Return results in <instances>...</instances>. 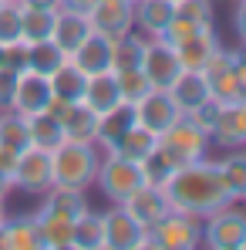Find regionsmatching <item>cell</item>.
Returning <instances> with one entry per match:
<instances>
[{
	"mask_svg": "<svg viewBox=\"0 0 246 250\" xmlns=\"http://www.w3.org/2000/svg\"><path fill=\"white\" fill-rule=\"evenodd\" d=\"M165 196H169L172 209L189 213L196 220H203V216L216 213V209L236 203L229 186H226V179H223L219 163H209L206 156L196 159V163H189V166L175 169L165 179Z\"/></svg>",
	"mask_w": 246,
	"mask_h": 250,
	"instance_id": "cell-1",
	"label": "cell"
},
{
	"mask_svg": "<svg viewBox=\"0 0 246 250\" xmlns=\"http://www.w3.org/2000/svg\"><path fill=\"white\" fill-rule=\"evenodd\" d=\"M101 166V149L95 142H75L64 139L51 152V169H54V186H71V189H88Z\"/></svg>",
	"mask_w": 246,
	"mask_h": 250,
	"instance_id": "cell-2",
	"label": "cell"
},
{
	"mask_svg": "<svg viewBox=\"0 0 246 250\" xmlns=\"http://www.w3.org/2000/svg\"><path fill=\"white\" fill-rule=\"evenodd\" d=\"M206 149H209V135H206L199 125H192L186 115L175 125H169L162 135H159V146H155V152L172 166V172L189 166V163H196V159H203Z\"/></svg>",
	"mask_w": 246,
	"mask_h": 250,
	"instance_id": "cell-3",
	"label": "cell"
},
{
	"mask_svg": "<svg viewBox=\"0 0 246 250\" xmlns=\"http://www.w3.org/2000/svg\"><path fill=\"white\" fill-rule=\"evenodd\" d=\"M203 220L189 216V213H179V209H169L159 223L145 227V244L149 250H196L199 247V237H203Z\"/></svg>",
	"mask_w": 246,
	"mask_h": 250,
	"instance_id": "cell-4",
	"label": "cell"
},
{
	"mask_svg": "<svg viewBox=\"0 0 246 250\" xmlns=\"http://www.w3.org/2000/svg\"><path fill=\"white\" fill-rule=\"evenodd\" d=\"M95 183L101 186V193H105L112 203H125L138 186H145V169H142V163H132V159H125V156L105 152Z\"/></svg>",
	"mask_w": 246,
	"mask_h": 250,
	"instance_id": "cell-5",
	"label": "cell"
},
{
	"mask_svg": "<svg viewBox=\"0 0 246 250\" xmlns=\"http://www.w3.org/2000/svg\"><path fill=\"white\" fill-rule=\"evenodd\" d=\"M199 227H203L199 247H209V250H240L246 240V213L236 209L233 203L203 216Z\"/></svg>",
	"mask_w": 246,
	"mask_h": 250,
	"instance_id": "cell-6",
	"label": "cell"
},
{
	"mask_svg": "<svg viewBox=\"0 0 246 250\" xmlns=\"http://www.w3.org/2000/svg\"><path fill=\"white\" fill-rule=\"evenodd\" d=\"M233 64H236V51H229V47H223V44L212 47V54L206 58V64H203V75H206V82H209V91H212V98H216L219 105L243 102V88H240V82H236Z\"/></svg>",
	"mask_w": 246,
	"mask_h": 250,
	"instance_id": "cell-7",
	"label": "cell"
},
{
	"mask_svg": "<svg viewBox=\"0 0 246 250\" xmlns=\"http://www.w3.org/2000/svg\"><path fill=\"white\" fill-rule=\"evenodd\" d=\"M142 244H145V227L122 203L101 213V250H142Z\"/></svg>",
	"mask_w": 246,
	"mask_h": 250,
	"instance_id": "cell-8",
	"label": "cell"
},
{
	"mask_svg": "<svg viewBox=\"0 0 246 250\" xmlns=\"http://www.w3.org/2000/svg\"><path fill=\"white\" fill-rule=\"evenodd\" d=\"M14 189L27 193V196H44L51 186H54V169H51V152L47 149H24L17 156V166H14Z\"/></svg>",
	"mask_w": 246,
	"mask_h": 250,
	"instance_id": "cell-9",
	"label": "cell"
},
{
	"mask_svg": "<svg viewBox=\"0 0 246 250\" xmlns=\"http://www.w3.org/2000/svg\"><path fill=\"white\" fill-rule=\"evenodd\" d=\"M132 108H135V122L142 125V128H149V132H155V135H162L169 125H175L182 119V112H179L175 98L169 95V88H152Z\"/></svg>",
	"mask_w": 246,
	"mask_h": 250,
	"instance_id": "cell-10",
	"label": "cell"
},
{
	"mask_svg": "<svg viewBox=\"0 0 246 250\" xmlns=\"http://www.w3.org/2000/svg\"><path fill=\"white\" fill-rule=\"evenodd\" d=\"M142 71H145V78H149L152 88H172V82H175L186 68L179 64L175 47L162 44L159 38H149V41H145V54H142Z\"/></svg>",
	"mask_w": 246,
	"mask_h": 250,
	"instance_id": "cell-11",
	"label": "cell"
},
{
	"mask_svg": "<svg viewBox=\"0 0 246 250\" xmlns=\"http://www.w3.org/2000/svg\"><path fill=\"white\" fill-rule=\"evenodd\" d=\"M51 82L31 71V68H20L17 71V82H14V98H10V108L20 112V115H34V112H44L51 105Z\"/></svg>",
	"mask_w": 246,
	"mask_h": 250,
	"instance_id": "cell-12",
	"label": "cell"
},
{
	"mask_svg": "<svg viewBox=\"0 0 246 250\" xmlns=\"http://www.w3.org/2000/svg\"><path fill=\"white\" fill-rule=\"evenodd\" d=\"M88 24L108 38H118L135 31V3L132 0H95L88 10Z\"/></svg>",
	"mask_w": 246,
	"mask_h": 250,
	"instance_id": "cell-13",
	"label": "cell"
},
{
	"mask_svg": "<svg viewBox=\"0 0 246 250\" xmlns=\"http://www.w3.org/2000/svg\"><path fill=\"white\" fill-rule=\"evenodd\" d=\"M112 47H115V38H108V34H101V31L91 27V34H88V38H84L68 58H71L84 75L91 78V75L112 71Z\"/></svg>",
	"mask_w": 246,
	"mask_h": 250,
	"instance_id": "cell-14",
	"label": "cell"
},
{
	"mask_svg": "<svg viewBox=\"0 0 246 250\" xmlns=\"http://www.w3.org/2000/svg\"><path fill=\"white\" fill-rule=\"evenodd\" d=\"M209 142H219L223 149H240V146H246V98L243 102L219 105L216 125L209 132Z\"/></svg>",
	"mask_w": 246,
	"mask_h": 250,
	"instance_id": "cell-15",
	"label": "cell"
},
{
	"mask_svg": "<svg viewBox=\"0 0 246 250\" xmlns=\"http://www.w3.org/2000/svg\"><path fill=\"white\" fill-rule=\"evenodd\" d=\"M142 227H152V223H159L165 213L172 209L169 203V196H165V186H152V183H145V186H138L128 200L122 203Z\"/></svg>",
	"mask_w": 246,
	"mask_h": 250,
	"instance_id": "cell-16",
	"label": "cell"
},
{
	"mask_svg": "<svg viewBox=\"0 0 246 250\" xmlns=\"http://www.w3.org/2000/svg\"><path fill=\"white\" fill-rule=\"evenodd\" d=\"M91 34V24H88V14L78 10H68V7H57L54 10V27H51V41L57 44L64 54H71L78 44Z\"/></svg>",
	"mask_w": 246,
	"mask_h": 250,
	"instance_id": "cell-17",
	"label": "cell"
},
{
	"mask_svg": "<svg viewBox=\"0 0 246 250\" xmlns=\"http://www.w3.org/2000/svg\"><path fill=\"white\" fill-rule=\"evenodd\" d=\"M0 230H3L0 250H44L41 247V227H38V216L34 213L7 216L0 223Z\"/></svg>",
	"mask_w": 246,
	"mask_h": 250,
	"instance_id": "cell-18",
	"label": "cell"
},
{
	"mask_svg": "<svg viewBox=\"0 0 246 250\" xmlns=\"http://www.w3.org/2000/svg\"><path fill=\"white\" fill-rule=\"evenodd\" d=\"M169 95L175 98V105H179V112H182V115H189L192 108H199L203 102H209V98H212L209 82H206L203 71H182V75L172 82Z\"/></svg>",
	"mask_w": 246,
	"mask_h": 250,
	"instance_id": "cell-19",
	"label": "cell"
},
{
	"mask_svg": "<svg viewBox=\"0 0 246 250\" xmlns=\"http://www.w3.org/2000/svg\"><path fill=\"white\" fill-rule=\"evenodd\" d=\"M135 125V108L132 105H115L112 112H105V115H98V132H95V146L98 149H105V152H112L115 146H118V139H122L125 132Z\"/></svg>",
	"mask_w": 246,
	"mask_h": 250,
	"instance_id": "cell-20",
	"label": "cell"
},
{
	"mask_svg": "<svg viewBox=\"0 0 246 250\" xmlns=\"http://www.w3.org/2000/svg\"><path fill=\"white\" fill-rule=\"evenodd\" d=\"M51 95H54V102H64V105H75V102H84V88H88V75H84L81 68L68 58L51 78Z\"/></svg>",
	"mask_w": 246,
	"mask_h": 250,
	"instance_id": "cell-21",
	"label": "cell"
},
{
	"mask_svg": "<svg viewBox=\"0 0 246 250\" xmlns=\"http://www.w3.org/2000/svg\"><path fill=\"white\" fill-rule=\"evenodd\" d=\"M38 227H41V247L44 250H71V220L75 216H64V213H54V209H38Z\"/></svg>",
	"mask_w": 246,
	"mask_h": 250,
	"instance_id": "cell-22",
	"label": "cell"
},
{
	"mask_svg": "<svg viewBox=\"0 0 246 250\" xmlns=\"http://www.w3.org/2000/svg\"><path fill=\"white\" fill-rule=\"evenodd\" d=\"M175 17L172 0H135V27L145 38H159L162 27Z\"/></svg>",
	"mask_w": 246,
	"mask_h": 250,
	"instance_id": "cell-23",
	"label": "cell"
},
{
	"mask_svg": "<svg viewBox=\"0 0 246 250\" xmlns=\"http://www.w3.org/2000/svg\"><path fill=\"white\" fill-rule=\"evenodd\" d=\"M84 105L98 115L112 112L115 105H122V95H118V82H115V71H101V75H91L88 88H84Z\"/></svg>",
	"mask_w": 246,
	"mask_h": 250,
	"instance_id": "cell-24",
	"label": "cell"
},
{
	"mask_svg": "<svg viewBox=\"0 0 246 250\" xmlns=\"http://www.w3.org/2000/svg\"><path fill=\"white\" fill-rule=\"evenodd\" d=\"M68 61V54L57 47V44L51 41H34V44H24V68H31V71H38L44 78H51L61 64Z\"/></svg>",
	"mask_w": 246,
	"mask_h": 250,
	"instance_id": "cell-25",
	"label": "cell"
},
{
	"mask_svg": "<svg viewBox=\"0 0 246 250\" xmlns=\"http://www.w3.org/2000/svg\"><path fill=\"white\" fill-rule=\"evenodd\" d=\"M27 132H31V146H34V149H47V152H54V149L64 142L61 119L51 115L47 108H44V112H34V115H27Z\"/></svg>",
	"mask_w": 246,
	"mask_h": 250,
	"instance_id": "cell-26",
	"label": "cell"
},
{
	"mask_svg": "<svg viewBox=\"0 0 246 250\" xmlns=\"http://www.w3.org/2000/svg\"><path fill=\"white\" fill-rule=\"evenodd\" d=\"M216 27H206L199 34H192L189 41H182L175 47V54H179V64L186 68V71H203L206 58L212 54V47H216Z\"/></svg>",
	"mask_w": 246,
	"mask_h": 250,
	"instance_id": "cell-27",
	"label": "cell"
},
{
	"mask_svg": "<svg viewBox=\"0 0 246 250\" xmlns=\"http://www.w3.org/2000/svg\"><path fill=\"white\" fill-rule=\"evenodd\" d=\"M155 146H159V135L149 132V128H142V125L135 122L122 139H118V146H115L112 152H115V156H125V159H132V163H145V159L155 152Z\"/></svg>",
	"mask_w": 246,
	"mask_h": 250,
	"instance_id": "cell-28",
	"label": "cell"
},
{
	"mask_svg": "<svg viewBox=\"0 0 246 250\" xmlns=\"http://www.w3.org/2000/svg\"><path fill=\"white\" fill-rule=\"evenodd\" d=\"M71 250H101V213L84 207L71 220Z\"/></svg>",
	"mask_w": 246,
	"mask_h": 250,
	"instance_id": "cell-29",
	"label": "cell"
},
{
	"mask_svg": "<svg viewBox=\"0 0 246 250\" xmlns=\"http://www.w3.org/2000/svg\"><path fill=\"white\" fill-rule=\"evenodd\" d=\"M54 27V10H41V7H24L20 3V44L47 41Z\"/></svg>",
	"mask_w": 246,
	"mask_h": 250,
	"instance_id": "cell-30",
	"label": "cell"
},
{
	"mask_svg": "<svg viewBox=\"0 0 246 250\" xmlns=\"http://www.w3.org/2000/svg\"><path fill=\"white\" fill-rule=\"evenodd\" d=\"M0 146L7 149H31V132H27V115L14 112V108H0Z\"/></svg>",
	"mask_w": 246,
	"mask_h": 250,
	"instance_id": "cell-31",
	"label": "cell"
},
{
	"mask_svg": "<svg viewBox=\"0 0 246 250\" xmlns=\"http://www.w3.org/2000/svg\"><path fill=\"white\" fill-rule=\"evenodd\" d=\"M145 34H118L115 47H112V71H122V68H142V54H145Z\"/></svg>",
	"mask_w": 246,
	"mask_h": 250,
	"instance_id": "cell-32",
	"label": "cell"
},
{
	"mask_svg": "<svg viewBox=\"0 0 246 250\" xmlns=\"http://www.w3.org/2000/svg\"><path fill=\"white\" fill-rule=\"evenodd\" d=\"M44 209H54V213H64V216H78L88 200H84V189H71V186H51L44 193Z\"/></svg>",
	"mask_w": 246,
	"mask_h": 250,
	"instance_id": "cell-33",
	"label": "cell"
},
{
	"mask_svg": "<svg viewBox=\"0 0 246 250\" xmlns=\"http://www.w3.org/2000/svg\"><path fill=\"white\" fill-rule=\"evenodd\" d=\"M115 82H118V95H122L125 105H135L142 95L152 91V84H149L142 68H122V71H115Z\"/></svg>",
	"mask_w": 246,
	"mask_h": 250,
	"instance_id": "cell-34",
	"label": "cell"
},
{
	"mask_svg": "<svg viewBox=\"0 0 246 250\" xmlns=\"http://www.w3.org/2000/svg\"><path fill=\"white\" fill-rule=\"evenodd\" d=\"M219 169H223V179H226L233 200H246V152H229L219 163Z\"/></svg>",
	"mask_w": 246,
	"mask_h": 250,
	"instance_id": "cell-35",
	"label": "cell"
},
{
	"mask_svg": "<svg viewBox=\"0 0 246 250\" xmlns=\"http://www.w3.org/2000/svg\"><path fill=\"white\" fill-rule=\"evenodd\" d=\"M175 14H179V17H189V21L199 24V27H216L212 0H179V3H175Z\"/></svg>",
	"mask_w": 246,
	"mask_h": 250,
	"instance_id": "cell-36",
	"label": "cell"
},
{
	"mask_svg": "<svg viewBox=\"0 0 246 250\" xmlns=\"http://www.w3.org/2000/svg\"><path fill=\"white\" fill-rule=\"evenodd\" d=\"M199 31H206V27H199V24H192L189 17H179V14H175V17L162 27L159 41L169 44V47H179L182 41H189V38H192V34H199Z\"/></svg>",
	"mask_w": 246,
	"mask_h": 250,
	"instance_id": "cell-37",
	"label": "cell"
},
{
	"mask_svg": "<svg viewBox=\"0 0 246 250\" xmlns=\"http://www.w3.org/2000/svg\"><path fill=\"white\" fill-rule=\"evenodd\" d=\"M20 44V3L0 7V47Z\"/></svg>",
	"mask_w": 246,
	"mask_h": 250,
	"instance_id": "cell-38",
	"label": "cell"
},
{
	"mask_svg": "<svg viewBox=\"0 0 246 250\" xmlns=\"http://www.w3.org/2000/svg\"><path fill=\"white\" fill-rule=\"evenodd\" d=\"M216 115H219V102H216V98H209V102H203L199 108H192L186 119H189L192 125H199L206 135H209V132H212V125H216Z\"/></svg>",
	"mask_w": 246,
	"mask_h": 250,
	"instance_id": "cell-39",
	"label": "cell"
},
{
	"mask_svg": "<svg viewBox=\"0 0 246 250\" xmlns=\"http://www.w3.org/2000/svg\"><path fill=\"white\" fill-rule=\"evenodd\" d=\"M14 82H17V71L0 64V108H10V98H14Z\"/></svg>",
	"mask_w": 246,
	"mask_h": 250,
	"instance_id": "cell-40",
	"label": "cell"
},
{
	"mask_svg": "<svg viewBox=\"0 0 246 250\" xmlns=\"http://www.w3.org/2000/svg\"><path fill=\"white\" fill-rule=\"evenodd\" d=\"M233 27H236V38H240V44L246 47V0H240V3H236V14H233Z\"/></svg>",
	"mask_w": 246,
	"mask_h": 250,
	"instance_id": "cell-41",
	"label": "cell"
},
{
	"mask_svg": "<svg viewBox=\"0 0 246 250\" xmlns=\"http://www.w3.org/2000/svg\"><path fill=\"white\" fill-rule=\"evenodd\" d=\"M17 149H7V146H0V169L7 172V176H14V166H17Z\"/></svg>",
	"mask_w": 246,
	"mask_h": 250,
	"instance_id": "cell-42",
	"label": "cell"
},
{
	"mask_svg": "<svg viewBox=\"0 0 246 250\" xmlns=\"http://www.w3.org/2000/svg\"><path fill=\"white\" fill-rule=\"evenodd\" d=\"M61 7H68V10H78V14H88V10L95 7V0H61Z\"/></svg>",
	"mask_w": 246,
	"mask_h": 250,
	"instance_id": "cell-43",
	"label": "cell"
},
{
	"mask_svg": "<svg viewBox=\"0 0 246 250\" xmlns=\"http://www.w3.org/2000/svg\"><path fill=\"white\" fill-rule=\"evenodd\" d=\"M17 3H24V7H41V10H57V7H61V0H17Z\"/></svg>",
	"mask_w": 246,
	"mask_h": 250,
	"instance_id": "cell-44",
	"label": "cell"
},
{
	"mask_svg": "<svg viewBox=\"0 0 246 250\" xmlns=\"http://www.w3.org/2000/svg\"><path fill=\"white\" fill-rule=\"evenodd\" d=\"M10 193H14V179H10V176L0 169V200H7Z\"/></svg>",
	"mask_w": 246,
	"mask_h": 250,
	"instance_id": "cell-45",
	"label": "cell"
},
{
	"mask_svg": "<svg viewBox=\"0 0 246 250\" xmlns=\"http://www.w3.org/2000/svg\"><path fill=\"white\" fill-rule=\"evenodd\" d=\"M7 220V200H0V223Z\"/></svg>",
	"mask_w": 246,
	"mask_h": 250,
	"instance_id": "cell-46",
	"label": "cell"
},
{
	"mask_svg": "<svg viewBox=\"0 0 246 250\" xmlns=\"http://www.w3.org/2000/svg\"><path fill=\"white\" fill-rule=\"evenodd\" d=\"M0 244H3V230H0Z\"/></svg>",
	"mask_w": 246,
	"mask_h": 250,
	"instance_id": "cell-47",
	"label": "cell"
},
{
	"mask_svg": "<svg viewBox=\"0 0 246 250\" xmlns=\"http://www.w3.org/2000/svg\"><path fill=\"white\" fill-rule=\"evenodd\" d=\"M0 61H3V47H0Z\"/></svg>",
	"mask_w": 246,
	"mask_h": 250,
	"instance_id": "cell-48",
	"label": "cell"
},
{
	"mask_svg": "<svg viewBox=\"0 0 246 250\" xmlns=\"http://www.w3.org/2000/svg\"><path fill=\"white\" fill-rule=\"evenodd\" d=\"M3 3H17V0H3Z\"/></svg>",
	"mask_w": 246,
	"mask_h": 250,
	"instance_id": "cell-49",
	"label": "cell"
},
{
	"mask_svg": "<svg viewBox=\"0 0 246 250\" xmlns=\"http://www.w3.org/2000/svg\"><path fill=\"white\" fill-rule=\"evenodd\" d=\"M172 3H179V0H172Z\"/></svg>",
	"mask_w": 246,
	"mask_h": 250,
	"instance_id": "cell-50",
	"label": "cell"
},
{
	"mask_svg": "<svg viewBox=\"0 0 246 250\" xmlns=\"http://www.w3.org/2000/svg\"><path fill=\"white\" fill-rule=\"evenodd\" d=\"M0 7H3V0H0Z\"/></svg>",
	"mask_w": 246,
	"mask_h": 250,
	"instance_id": "cell-51",
	"label": "cell"
},
{
	"mask_svg": "<svg viewBox=\"0 0 246 250\" xmlns=\"http://www.w3.org/2000/svg\"><path fill=\"white\" fill-rule=\"evenodd\" d=\"M132 3H135V0H132Z\"/></svg>",
	"mask_w": 246,
	"mask_h": 250,
	"instance_id": "cell-52",
	"label": "cell"
}]
</instances>
